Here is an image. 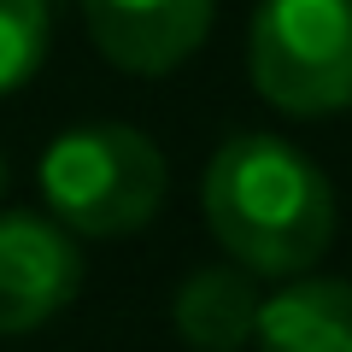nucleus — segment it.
I'll return each instance as SVG.
<instances>
[{
    "instance_id": "7",
    "label": "nucleus",
    "mask_w": 352,
    "mask_h": 352,
    "mask_svg": "<svg viewBox=\"0 0 352 352\" xmlns=\"http://www.w3.org/2000/svg\"><path fill=\"white\" fill-rule=\"evenodd\" d=\"M258 305H264V294L241 264H212V270H194L176 288L170 323L194 352H241V346H252Z\"/></svg>"
},
{
    "instance_id": "1",
    "label": "nucleus",
    "mask_w": 352,
    "mask_h": 352,
    "mask_svg": "<svg viewBox=\"0 0 352 352\" xmlns=\"http://www.w3.org/2000/svg\"><path fill=\"white\" fill-rule=\"evenodd\" d=\"M206 223L247 276L294 282L335 241V188L282 135H229L206 164Z\"/></svg>"
},
{
    "instance_id": "3",
    "label": "nucleus",
    "mask_w": 352,
    "mask_h": 352,
    "mask_svg": "<svg viewBox=\"0 0 352 352\" xmlns=\"http://www.w3.org/2000/svg\"><path fill=\"white\" fill-rule=\"evenodd\" d=\"M252 88L288 118L352 106V0H258L247 36Z\"/></svg>"
},
{
    "instance_id": "5",
    "label": "nucleus",
    "mask_w": 352,
    "mask_h": 352,
    "mask_svg": "<svg viewBox=\"0 0 352 352\" xmlns=\"http://www.w3.org/2000/svg\"><path fill=\"white\" fill-rule=\"evenodd\" d=\"M217 0H82L88 41L129 76H164L194 59Z\"/></svg>"
},
{
    "instance_id": "2",
    "label": "nucleus",
    "mask_w": 352,
    "mask_h": 352,
    "mask_svg": "<svg viewBox=\"0 0 352 352\" xmlns=\"http://www.w3.org/2000/svg\"><path fill=\"white\" fill-rule=\"evenodd\" d=\"M170 170L153 135L129 124H82L47 141L41 200L71 235H135L159 217Z\"/></svg>"
},
{
    "instance_id": "6",
    "label": "nucleus",
    "mask_w": 352,
    "mask_h": 352,
    "mask_svg": "<svg viewBox=\"0 0 352 352\" xmlns=\"http://www.w3.org/2000/svg\"><path fill=\"white\" fill-rule=\"evenodd\" d=\"M252 352H352V282L300 276L264 294Z\"/></svg>"
},
{
    "instance_id": "8",
    "label": "nucleus",
    "mask_w": 352,
    "mask_h": 352,
    "mask_svg": "<svg viewBox=\"0 0 352 352\" xmlns=\"http://www.w3.org/2000/svg\"><path fill=\"white\" fill-rule=\"evenodd\" d=\"M47 0H0V94L41 71L47 59Z\"/></svg>"
},
{
    "instance_id": "4",
    "label": "nucleus",
    "mask_w": 352,
    "mask_h": 352,
    "mask_svg": "<svg viewBox=\"0 0 352 352\" xmlns=\"http://www.w3.org/2000/svg\"><path fill=\"white\" fill-rule=\"evenodd\" d=\"M82 288L71 229L36 212H0V335H30L59 317Z\"/></svg>"
},
{
    "instance_id": "9",
    "label": "nucleus",
    "mask_w": 352,
    "mask_h": 352,
    "mask_svg": "<svg viewBox=\"0 0 352 352\" xmlns=\"http://www.w3.org/2000/svg\"><path fill=\"white\" fill-rule=\"evenodd\" d=\"M0 194H6V159H0Z\"/></svg>"
}]
</instances>
